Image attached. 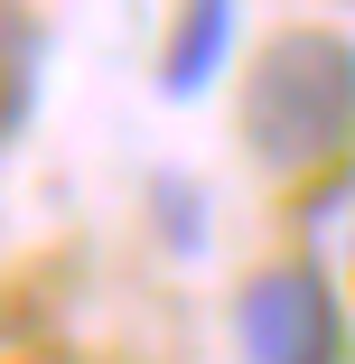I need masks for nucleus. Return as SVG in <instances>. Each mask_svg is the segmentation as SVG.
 <instances>
[{"mask_svg": "<svg viewBox=\"0 0 355 364\" xmlns=\"http://www.w3.org/2000/svg\"><path fill=\"white\" fill-rule=\"evenodd\" d=\"M243 140L280 178H309L355 150V47L337 28H290L243 75Z\"/></svg>", "mask_w": 355, "mask_h": 364, "instance_id": "1", "label": "nucleus"}, {"mask_svg": "<svg viewBox=\"0 0 355 364\" xmlns=\"http://www.w3.org/2000/svg\"><path fill=\"white\" fill-rule=\"evenodd\" d=\"M243 355L253 364H346V318H337V289L309 271V262H271L253 289H243Z\"/></svg>", "mask_w": 355, "mask_h": 364, "instance_id": "2", "label": "nucleus"}, {"mask_svg": "<svg viewBox=\"0 0 355 364\" xmlns=\"http://www.w3.org/2000/svg\"><path fill=\"white\" fill-rule=\"evenodd\" d=\"M234 47V0H187L178 28H169V65H159V85L169 94H206L216 85V65Z\"/></svg>", "mask_w": 355, "mask_h": 364, "instance_id": "3", "label": "nucleus"}, {"mask_svg": "<svg viewBox=\"0 0 355 364\" xmlns=\"http://www.w3.org/2000/svg\"><path fill=\"white\" fill-rule=\"evenodd\" d=\"M38 65H47L38 19L19 10V0H0V140L28 122V103H38Z\"/></svg>", "mask_w": 355, "mask_h": 364, "instance_id": "4", "label": "nucleus"}]
</instances>
